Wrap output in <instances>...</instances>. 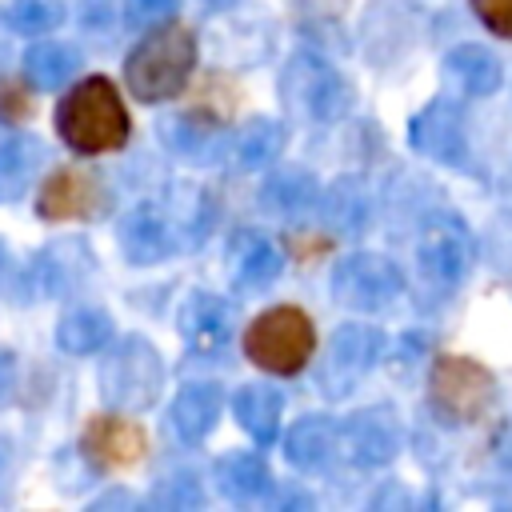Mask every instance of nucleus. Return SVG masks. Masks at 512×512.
Returning a JSON list of instances; mask_svg holds the SVG:
<instances>
[{"mask_svg": "<svg viewBox=\"0 0 512 512\" xmlns=\"http://www.w3.org/2000/svg\"><path fill=\"white\" fill-rule=\"evenodd\" d=\"M472 8L492 32L512 40V0H472Z\"/></svg>", "mask_w": 512, "mask_h": 512, "instance_id": "nucleus-30", "label": "nucleus"}, {"mask_svg": "<svg viewBox=\"0 0 512 512\" xmlns=\"http://www.w3.org/2000/svg\"><path fill=\"white\" fill-rule=\"evenodd\" d=\"M420 272L428 284H436L440 292L456 288L460 276L468 272L472 264V240H468V228L456 220V216H432L420 232Z\"/></svg>", "mask_w": 512, "mask_h": 512, "instance_id": "nucleus-7", "label": "nucleus"}, {"mask_svg": "<svg viewBox=\"0 0 512 512\" xmlns=\"http://www.w3.org/2000/svg\"><path fill=\"white\" fill-rule=\"evenodd\" d=\"M192 68H196L192 32L184 24H176V20H164V24L148 28L144 40L132 48L128 64H124V76H128V88L140 100L156 104V100L176 96L188 84Z\"/></svg>", "mask_w": 512, "mask_h": 512, "instance_id": "nucleus-2", "label": "nucleus"}, {"mask_svg": "<svg viewBox=\"0 0 512 512\" xmlns=\"http://www.w3.org/2000/svg\"><path fill=\"white\" fill-rule=\"evenodd\" d=\"M8 20H12L16 32L44 36V32H52L64 20V4L60 0H12Z\"/></svg>", "mask_w": 512, "mask_h": 512, "instance_id": "nucleus-26", "label": "nucleus"}, {"mask_svg": "<svg viewBox=\"0 0 512 512\" xmlns=\"http://www.w3.org/2000/svg\"><path fill=\"white\" fill-rule=\"evenodd\" d=\"M280 148H284V128L272 120H252L236 140V160L244 168H264L280 156Z\"/></svg>", "mask_w": 512, "mask_h": 512, "instance_id": "nucleus-24", "label": "nucleus"}, {"mask_svg": "<svg viewBox=\"0 0 512 512\" xmlns=\"http://www.w3.org/2000/svg\"><path fill=\"white\" fill-rule=\"evenodd\" d=\"M124 8H128V24H136V28H156V24L172 20L176 0H124Z\"/></svg>", "mask_w": 512, "mask_h": 512, "instance_id": "nucleus-29", "label": "nucleus"}, {"mask_svg": "<svg viewBox=\"0 0 512 512\" xmlns=\"http://www.w3.org/2000/svg\"><path fill=\"white\" fill-rule=\"evenodd\" d=\"M284 92L296 108L320 116V120H332V116H344L348 104H352V88L340 80V72L316 56H300L292 68H288V80H284Z\"/></svg>", "mask_w": 512, "mask_h": 512, "instance_id": "nucleus-8", "label": "nucleus"}, {"mask_svg": "<svg viewBox=\"0 0 512 512\" xmlns=\"http://www.w3.org/2000/svg\"><path fill=\"white\" fill-rule=\"evenodd\" d=\"M428 400L432 408L452 420V424H468L480 420L492 400H496V380L484 364L468 360V356H440L432 364V384H428Z\"/></svg>", "mask_w": 512, "mask_h": 512, "instance_id": "nucleus-5", "label": "nucleus"}, {"mask_svg": "<svg viewBox=\"0 0 512 512\" xmlns=\"http://www.w3.org/2000/svg\"><path fill=\"white\" fill-rule=\"evenodd\" d=\"M56 128L72 152H84V156L112 152L128 140V108L112 88V80L88 76L60 100Z\"/></svg>", "mask_w": 512, "mask_h": 512, "instance_id": "nucleus-1", "label": "nucleus"}, {"mask_svg": "<svg viewBox=\"0 0 512 512\" xmlns=\"http://www.w3.org/2000/svg\"><path fill=\"white\" fill-rule=\"evenodd\" d=\"M12 384H16V360H12V352L0 348V404L12 396Z\"/></svg>", "mask_w": 512, "mask_h": 512, "instance_id": "nucleus-32", "label": "nucleus"}, {"mask_svg": "<svg viewBox=\"0 0 512 512\" xmlns=\"http://www.w3.org/2000/svg\"><path fill=\"white\" fill-rule=\"evenodd\" d=\"M220 408H224L220 388L208 384V380H196V384H188V388L176 392V400H172V428L184 440H204L216 428Z\"/></svg>", "mask_w": 512, "mask_h": 512, "instance_id": "nucleus-16", "label": "nucleus"}, {"mask_svg": "<svg viewBox=\"0 0 512 512\" xmlns=\"http://www.w3.org/2000/svg\"><path fill=\"white\" fill-rule=\"evenodd\" d=\"M216 484H220V492L232 496V500H252V496H260V492L272 484V476H268V468H264L260 456H252V452H232V456H224V460L216 464Z\"/></svg>", "mask_w": 512, "mask_h": 512, "instance_id": "nucleus-22", "label": "nucleus"}, {"mask_svg": "<svg viewBox=\"0 0 512 512\" xmlns=\"http://www.w3.org/2000/svg\"><path fill=\"white\" fill-rule=\"evenodd\" d=\"M412 144L440 160V164H464L468 156V136H464V116L448 104V100H436L428 104L416 120H412Z\"/></svg>", "mask_w": 512, "mask_h": 512, "instance_id": "nucleus-11", "label": "nucleus"}, {"mask_svg": "<svg viewBox=\"0 0 512 512\" xmlns=\"http://www.w3.org/2000/svg\"><path fill=\"white\" fill-rule=\"evenodd\" d=\"M344 448L360 464H388L400 452V428H396L392 412L372 408V412H360L356 420H348L344 424Z\"/></svg>", "mask_w": 512, "mask_h": 512, "instance_id": "nucleus-14", "label": "nucleus"}, {"mask_svg": "<svg viewBox=\"0 0 512 512\" xmlns=\"http://www.w3.org/2000/svg\"><path fill=\"white\" fill-rule=\"evenodd\" d=\"M396 292H400V268L376 252L344 256L332 272V296L356 312H376V308L392 304Z\"/></svg>", "mask_w": 512, "mask_h": 512, "instance_id": "nucleus-6", "label": "nucleus"}, {"mask_svg": "<svg viewBox=\"0 0 512 512\" xmlns=\"http://www.w3.org/2000/svg\"><path fill=\"white\" fill-rule=\"evenodd\" d=\"M324 212H328L332 228H336V224H340V228H360V220H364V196H360V192H352L348 184H340V188H332V192H328Z\"/></svg>", "mask_w": 512, "mask_h": 512, "instance_id": "nucleus-28", "label": "nucleus"}, {"mask_svg": "<svg viewBox=\"0 0 512 512\" xmlns=\"http://www.w3.org/2000/svg\"><path fill=\"white\" fill-rule=\"evenodd\" d=\"M160 384H164V364H160L156 348L140 336L120 340L100 368V392L120 412L148 408L160 396Z\"/></svg>", "mask_w": 512, "mask_h": 512, "instance_id": "nucleus-4", "label": "nucleus"}, {"mask_svg": "<svg viewBox=\"0 0 512 512\" xmlns=\"http://www.w3.org/2000/svg\"><path fill=\"white\" fill-rule=\"evenodd\" d=\"M96 204H100V184H96L88 172H80V168H60V172H52V176L44 180V188H40V200H36V208H40L44 220L92 216Z\"/></svg>", "mask_w": 512, "mask_h": 512, "instance_id": "nucleus-13", "label": "nucleus"}, {"mask_svg": "<svg viewBox=\"0 0 512 512\" xmlns=\"http://www.w3.org/2000/svg\"><path fill=\"white\" fill-rule=\"evenodd\" d=\"M232 328H236L232 304L220 300V296H212V292H192L184 300V308H180V332L204 356L220 352L232 340Z\"/></svg>", "mask_w": 512, "mask_h": 512, "instance_id": "nucleus-12", "label": "nucleus"}, {"mask_svg": "<svg viewBox=\"0 0 512 512\" xmlns=\"http://www.w3.org/2000/svg\"><path fill=\"white\" fill-rule=\"evenodd\" d=\"M120 240H124V248H128V256H132L136 264L164 260L168 248H172V232H168V224H164L152 208H136V212L124 220Z\"/></svg>", "mask_w": 512, "mask_h": 512, "instance_id": "nucleus-20", "label": "nucleus"}, {"mask_svg": "<svg viewBox=\"0 0 512 512\" xmlns=\"http://www.w3.org/2000/svg\"><path fill=\"white\" fill-rule=\"evenodd\" d=\"M232 412L236 424L256 440V444H272L280 432V412H284V396L272 384H244L232 396Z\"/></svg>", "mask_w": 512, "mask_h": 512, "instance_id": "nucleus-17", "label": "nucleus"}, {"mask_svg": "<svg viewBox=\"0 0 512 512\" xmlns=\"http://www.w3.org/2000/svg\"><path fill=\"white\" fill-rule=\"evenodd\" d=\"M244 352L252 364H260L264 372H276V376H296L312 352H316V328L308 320V312L292 308V304H280V308H268L260 312L248 332H244Z\"/></svg>", "mask_w": 512, "mask_h": 512, "instance_id": "nucleus-3", "label": "nucleus"}, {"mask_svg": "<svg viewBox=\"0 0 512 512\" xmlns=\"http://www.w3.org/2000/svg\"><path fill=\"white\" fill-rule=\"evenodd\" d=\"M40 160H44L40 140H32V136L4 140L0 144V200H16L40 172Z\"/></svg>", "mask_w": 512, "mask_h": 512, "instance_id": "nucleus-19", "label": "nucleus"}, {"mask_svg": "<svg viewBox=\"0 0 512 512\" xmlns=\"http://www.w3.org/2000/svg\"><path fill=\"white\" fill-rule=\"evenodd\" d=\"M56 340H60V348L72 352V356L100 352V348H108V340H112V316L100 312V308H76V312H68V316L60 320Z\"/></svg>", "mask_w": 512, "mask_h": 512, "instance_id": "nucleus-21", "label": "nucleus"}, {"mask_svg": "<svg viewBox=\"0 0 512 512\" xmlns=\"http://www.w3.org/2000/svg\"><path fill=\"white\" fill-rule=\"evenodd\" d=\"M236 272H240L244 284H268L280 272V252L268 240L248 232V236L236 240Z\"/></svg>", "mask_w": 512, "mask_h": 512, "instance_id": "nucleus-25", "label": "nucleus"}, {"mask_svg": "<svg viewBox=\"0 0 512 512\" xmlns=\"http://www.w3.org/2000/svg\"><path fill=\"white\" fill-rule=\"evenodd\" d=\"M380 344H384V336L376 328H368V324H344L332 336V348H328L324 368H320L324 392H348L376 364Z\"/></svg>", "mask_w": 512, "mask_h": 512, "instance_id": "nucleus-10", "label": "nucleus"}, {"mask_svg": "<svg viewBox=\"0 0 512 512\" xmlns=\"http://www.w3.org/2000/svg\"><path fill=\"white\" fill-rule=\"evenodd\" d=\"M316 200V180L304 172H284L268 184V204L272 208H304Z\"/></svg>", "mask_w": 512, "mask_h": 512, "instance_id": "nucleus-27", "label": "nucleus"}, {"mask_svg": "<svg viewBox=\"0 0 512 512\" xmlns=\"http://www.w3.org/2000/svg\"><path fill=\"white\" fill-rule=\"evenodd\" d=\"M28 108H32V100H28L24 88H16V84H0V120L16 124V120L28 116Z\"/></svg>", "mask_w": 512, "mask_h": 512, "instance_id": "nucleus-31", "label": "nucleus"}, {"mask_svg": "<svg viewBox=\"0 0 512 512\" xmlns=\"http://www.w3.org/2000/svg\"><path fill=\"white\" fill-rule=\"evenodd\" d=\"M80 448L84 456L104 468V472H116V468H132L148 440H144V428L132 420V416H120V412H100L84 424V436H80Z\"/></svg>", "mask_w": 512, "mask_h": 512, "instance_id": "nucleus-9", "label": "nucleus"}, {"mask_svg": "<svg viewBox=\"0 0 512 512\" xmlns=\"http://www.w3.org/2000/svg\"><path fill=\"white\" fill-rule=\"evenodd\" d=\"M444 72H448V80H452L464 96H488V92H496V84H500V60H496L488 48H480V44H460V48H452L448 60H444Z\"/></svg>", "mask_w": 512, "mask_h": 512, "instance_id": "nucleus-18", "label": "nucleus"}, {"mask_svg": "<svg viewBox=\"0 0 512 512\" xmlns=\"http://www.w3.org/2000/svg\"><path fill=\"white\" fill-rule=\"evenodd\" d=\"M76 64H80V56L60 40H44L24 56V72L36 88H60L76 72Z\"/></svg>", "mask_w": 512, "mask_h": 512, "instance_id": "nucleus-23", "label": "nucleus"}, {"mask_svg": "<svg viewBox=\"0 0 512 512\" xmlns=\"http://www.w3.org/2000/svg\"><path fill=\"white\" fill-rule=\"evenodd\" d=\"M340 440H344V436L336 432V424H332V420H324V416H304V420L288 432L284 452H288L292 468L320 472V468H328V464H332V456L340 452Z\"/></svg>", "mask_w": 512, "mask_h": 512, "instance_id": "nucleus-15", "label": "nucleus"}]
</instances>
